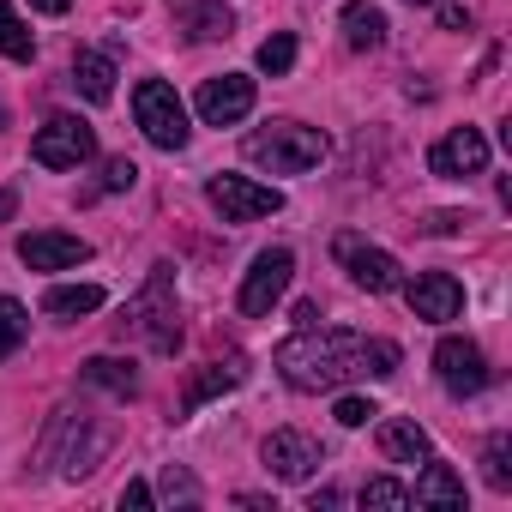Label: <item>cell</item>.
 Wrapping results in <instances>:
<instances>
[{"label": "cell", "instance_id": "6da1fadb", "mask_svg": "<svg viewBox=\"0 0 512 512\" xmlns=\"http://www.w3.org/2000/svg\"><path fill=\"white\" fill-rule=\"evenodd\" d=\"M278 374L296 392H338L350 380H386L398 374V344L392 338H362V332H332V326H302L296 338L278 344Z\"/></svg>", "mask_w": 512, "mask_h": 512}, {"label": "cell", "instance_id": "7a4b0ae2", "mask_svg": "<svg viewBox=\"0 0 512 512\" xmlns=\"http://www.w3.org/2000/svg\"><path fill=\"white\" fill-rule=\"evenodd\" d=\"M121 338L157 350V356H175L181 350V308H175V266H151V278L139 284V296L121 308L115 320Z\"/></svg>", "mask_w": 512, "mask_h": 512}, {"label": "cell", "instance_id": "3957f363", "mask_svg": "<svg viewBox=\"0 0 512 512\" xmlns=\"http://www.w3.org/2000/svg\"><path fill=\"white\" fill-rule=\"evenodd\" d=\"M326 133L320 127H302V121H266L247 133V163H260L272 175H302V169H320L326 163Z\"/></svg>", "mask_w": 512, "mask_h": 512}, {"label": "cell", "instance_id": "277c9868", "mask_svg": "<svg viewBox=\"0 0 512 512\" xmlns=\"http://www.w3.org/2000/svg\"><path fill=\"white\" fill-rule=\"evenodd\" d=\"M109 428H91L79 410H55V422H49V434H43V446H37V464H61V476L67 482H79V476H91L97 470V458L109 452Z\"/></svg>", "mask_w": 512, "mask_h": 512}, {"label": "cell", "instance_id": "5b68a950", "mask_svg": "<svg viewBox=\"0 0 512 512\" xmlns=\"http://www.w3.org/2000/svg\"><path fill=\"white\" fill-rule=\"evenodd\" d=\"M133 121H139V133L157 151H181L187 145V109H181L175 85H163V79H145L133 91Z\"/></svg>", "mask_w": 512, "mask_h": 512}, {"label": "cell", "instance_id": "8992f818", "mask_svg": "<svg viewBox=\"0 0 512 512\" xmlns=\"http://www.w3.org/2000/svg\"><path fill=\"white\" fill-rule=\"evenodd\" d=\"M332 253H338V266L350 272V284H356V290H368V296H392V290L404 284V266L392 260L386 247L362 241L356 229H344V235L332 241Z\"/></svg>", "mask_w": 512, "mask_h": 512}, {"label": "cell", "instance_id": "52a82bcc", "mask_svg": "<svg viewBox=\"0 0 512 512\" xmlns=\"http://www.w3.org/2000/svg\"><path fill=\"white\" fill-rule=\"evenodd\" d=\"M290 278H296V253L290 247H266L260 260L247 266V278H241V314L247 320H260V314H272L278 302H284V290H290Z\"/></svg>", "mask_w": 512, "mask_h": 512}, {"label": "cell", "instance_id": "ba28073f", "mask_svg": "<svg viewBox=\"0 0 512 512\" xmlns=\"http://www.w3.org/2000/svg\"><path fill=\"white\" fill-rule=\"evenodd\" d=\"M205 199L223 211V223H253V217L284 211V193H278V187L247 181V175H211V181H205Z\"/></svg>", "mask_w": 512, "mask_h": 512}, {"label": "cell", "instance_id": "9c48e42d", "mask_svg": "<svg viewBox=\"0 0 512 512\" xmlns=\"http://www.w3.org/2000/svg\"><path fill=\"white\" fill-rule=\"evenodd\" d=\"M31 157H37L43 169H79V163H91V157H97V133H91L79 115H55V121H43V127H37Z\"/></svg>", "mask_w": 512, "mask_h": 512}, {"label": "cell", "instance_id": "30bf717a", "mask_svg": "<svg viewBox=\"0 0 512 512\" xmlns=\"http://www.w3.org/2000/svg\"><path fill=\"white\" fill-rule=\"evenodd\" d=\"M260 458H266V470H272L278 482H308V476L326 464V446H320L314 434H302V428H278V434H266Z\"/></svg>", "mask_w": 512, "mask_h": 512}, {"label": "cell", "instance_id": "8fae6325", "mask_svg": "<svg viewBox=\"0 0 512 512\" xmlns=\"http://www.w3.org/2000/svg\"><path fill=\"white\" fill-rule=\"evenodd\" d=\"M193 109H199L205 127H235V121L253 109V79H247V73H217V79L199 85Z\"/></svg>", "mask_w": 512, "mask_h": 512}, {"label": "cell", "instance_id": "7c38bea8", "mask_svg": "<svg viewBox=\"0 0 512 512\" xmlns=\"http://www.w3.org/2000/svg\"><path fill=\"white\" fill-rule=\"evenodd\" d=\"M398 290H404L410 314H416V320H428V326H446V320H458V314H464V284H458L452 272H422L416 284H398Z\"/></svg>", "mask_w": 512, "mask_h": 512}, {"label": "cell", "instance_id": "4fadbf2b", "mask_svg": "<svg viewBox=\"0 0 512 512\" xmlns=\"http://www.w3.org/2000/svg\"><path fill=\"white\" fill-rule=\"evenodd\" d=\"M434 374H440V386H446L452 398H476V392L488 386V362H482V350H476L470 338H440Z\"/></svg>", "mask_w": 512, "mask_h": 512}, {"label": "cell", "instance_id": "5bb4252c", "mask_svg": "<svg viewBox=\"0 0 512 512\" xmlns=\"http://www.w3.org/2000/svg\"><path fill=\"white\" fill-rule=\"evenodd\" d=\"M19 260L31 272H73V266L91 260V241L85 235H61V229H37V235L19 241Z\"/></svg>", "mask_w": 512, "mask_h": 512}, {"label": "cell", "instance_id": "9a60e30c", "mask_svg": "<svg viewBox=\"0 0 512 512\" xmlns=\"http://www.w3.org/2000/svg\"><path fill=\"white\" fill-rule=\"evenodd\" d=\"M428 169L446 175V181H470V175L488 169V139H482L476 127H452V133L428 151Z\"/></svg>", "mask_w": 512, "mask_h": 512}, {"label": "cell", "instance_id": "2e32d148", "mask_svg": "<svg viewBox=\"0 0 512 512\" xmlns=\"http://www.w3.org/2000/svg\"><path fill=\"white\" fill-rule=\"evenodd\" d=\"M175 31H187L193 43H223L235 31V13L223 0H181L175 7Z\"/></svg>", "mask_w": 512, "mask_h": 512}, {"label": "cell", "instance_id": "e0dca14e", "mask_svg": "<svg viewBox=\"0 0 512 512\" xmlns=\"http://www.w3.org/2000/svg\"><path fill=\"white\" fill-rule=\"evenodd\" d=\"M247 380V368H241V356H229V362H211V368H199L193 380H187V392H181V416H193L199 404H211V398H223V392H235ZM175 416V422H181Z\"/></svg>", "mask_w": 512, "mask_h": 512}, {"label": "cell", "instance_id": "ac0fdd59", "mask_svg": "<svg viewBox=\"0 0 512 512\" xmlns=\"http://www.w3.org/2000/svg\"><path fill=\"white\" fill-rule=\"evenodd\" d=\"M380 452H386V464H422V458H434L428 428H422V422H410V416L380 422Z\"/></svg>", "mask_w": 512, "mask_h": 512}, {"label": "cell", "instance_id": "d6986e66", "mask_svg": "<svg viewBox=\"0 0 512 512\" xmlns=\"http://www.w3.org/2000/svg\"><path fill=\"white\" fill-rule=\"evenodd\" d=\"M410 506H464L458 470L440 464V458H422V476H416V488H410Z\"/></svg>", "mask_w": 512, "mask_h": 512}, {"label": "cell", "instance_id": "ffe728a7", "mask_svg": "<svg viewBox=\"0 0 512 512\" xmlns=\"http://www.w3.org/2000/svg\"><path fill=\"white\" fill-rule=\"evenodd\" d=\"M73 85H79L91 103H109V97H115V55L79 49V55H73Z\"/></svg>", "mask_w": 512, "mask_h": 512}, {"label": "cell", "instance_id": "44dd1931", "mask_svg": "<svg viewBox=\"0 0 512 512\" xmlns=\"http://www.w3.org/2000/svg\"><path fill=\"white\" fill-rule=\"evenodd\" d=\"M344 43H350L356 55H374V49L386 43V13L368 7V0H350V7H344Z\"/></svg>", "mask_w": 512, "mask_h": 512}, {"label": "cell", "instance_id": "7402d4cb", "mask_svg": "<svg viewBox=\"0 0 512 512\" xmlns=\"http://www.w3.org/2000/svg\"><path fill=\"white\" fill-rule=\"evenodd\" d=\"M97 308H103V290L97 284H55L43 296V314H55V320H85Z\"/></svg>", "mask_w": 512, "mask_h": 512}, {"label": "cell", "instance_id": "603a6c76", "mask_svg": "<svg viewBox=\"0 0 512 512\" xmlns=\"http://www.w3.org/2000/svg\"><path fill=\"white\" fill-rule=\"evenodd\" d=\"M79 374H85L91 386L115 392V398H133V392H139V374H133V362H115V356H91Z\"/></svg>", "mask_w": 512, "mask_h": 512}, {"label": "cell", "instance_id": "cb8c5ba5", "mask_svg": "<svg viewBox=\"0 0 512 512\" xmlns=\"http://www.w3.org/2000/svg\"><path fill=\"white\" fill-rule=\"evenodd\" d=\"M482 476H488V488H512V434H488V446H482Z\"/></svg>", "mask_w": 512, "mask_h": 512}, {"label": "cell", "instance_id": "d4e9b609", "mask_svg": "<svg viewBox=\"0 0 512 512\" xmlns=\"http://www.w3.org/2000/svg\"><path fill=\"white\" fill-rule=\"evenodd\" d=\"M0 55H13V61H31V55H37V37H31V25H25L13 7H0Z\"/></svg>", "mask_w": 512, "mask_h": 512}, {"label": "cell", "instance_id": "484cf974", "mask_svg": "<svg viewBox=\"0 0 512 512\" xmlns=\"http://www.w3.org/2000/svg\"><path fill=\"white\" fill-rule=\"evenodd\" d=\"M25 332H31V314H25V302L0 296V356H13V350L25 344Z\"/></svg>", "mask_w": 512, "mask_h": 512}, {"label": "cell", "instance_id": "4316f807", "mask_svg": "<svg viewBox=\"0 0 512 512\" xmlns=\"http://www.w3.org/2000/svg\"><path fill=\"white\" fill-rule=\"evenodd\" d=\"M296 67V37L290 31H278V37H266L260 43V73H272V79H284Z\"/></svg>", "mask_w": 512, "mask_h": 512}, {"label": "cell", "instance_id": "83f0119b", "mask_svg": "<svg viewBox=\"0 0 512 512\" xmlns=\"http://www.w3.org/2000/svg\"><path fill=\"white\" fill-rule=\"evenodd\" d=\"M362 506L404 512V506H410V488H404V482H392V476H374V482H362Z\"/></svg>", "mask_w": 512, "mask_h": 512}, {"label": "cell", "instance_id": "f1b7e54d", "mask_svg": "<svg viewBox=\"0 0 512 512\" xmlns=\"http://www.w3.org/2000/svg\"><path fill=\"white\" fill-rule=\"evenodd\" d=\"M157 494H163V500H181V506H193V500H199V482H193L187 470H175V464H169V470H163V482H157Z\"/></svg>", "mask_w": 512, "mask_h": 512}, {"label": "cell", "instance_id": "f546056e", "mask_svg": "<svg viewBox=\"0 0 512 512\" xmlns=\"http://www.w3.org/2000/svg\"><path fill=\"white\" fill-rule=\"evenodd\" d=\"M133 181H139V163L133 157H109L103 163V193H127Z\"/></svg>", "mask_w": 512, "mask_h": 512}, {"label": "cell", "instance_id": "4dcf8cb0", "mask_svg": "<svg viewBox=\"0 0 512 512\" xmlns=\"http://www.w3.org/2000/svg\"><path fill=\"white\" fill-rule=\"evenodd\" d=\"M332 416H338V422H344V428H368V416H380V410H374V404H368V398H356V392H344V398H338V410H332Z\"/></svg>", "mask_w": 512, "mask_h": 512}, {"label": "cell", "instance_id": "1f68e13d", "mask_svg": "<svg viewBox=\"0 0 512 512\" xmlns=\"http://www.w3.org/2000/svg\"><path fill=\"white\" fill-rule=\"evenodd\" d=\"M151 500H157V494H151V482H127V488H121V506H127V512H145Z\"/></svg>", "mask_w": 512, "mask_h": 512}, {"label": "cell", "instance_id": "d6a6232c", "mask_svg": "<svg viewBox=\"0 0 512 512\" xmlns=\"http://www.w3.org/2000/svg\"><path fill=\"white\" fill-rule=\"evenodd\" d=\"M440 25H446V31H470V13H464V7H440Z\"/></svg>", "mask_w": 512, "mask_h": 512}, {"label": "cell", "instance_id": "836d02e7", "mask_svg": "<svg viewBox=\"0 0 512 512\" xmlns=\"http://www.w3.org/2000/svg\"><path fill=\"white\" fill-rule=\"evenodd\" d=\"M338 500H344V494H338V488H314V494H308V506H314V512H320V506H326V512H332V506H338Z\"/></svg>", "mask_w": 512, "mask_h": 512}, {"label": "cell", "instance_id": "e575fe53", "mask_svg": "<svg viewBox=\"0 0 512 512\" xmlns=\"http://www.w3.org/2000/svg\"><path fill=\"white\" fill-rule=\"evenodd\" d=\"M31 7H37V13H67L73 0H31Z\"/></svg>", "mask_w": 512, "mask_h": 512}, {"label": "cell", "instance_id": "d590c367", "mask_svg": "<svg viewBox=\"0 0 512 512\" xmlns=\"http://www.w3.org/2000/svg\"><path fill=\"white\" fill-rule=\"evenodd\" d=\"M13 205H19V199H13V187H0V223L13 217Z\"/></svg>", "mask_w": 512, "mask_h": 512}, {"label": "cell", "instance_id": "8d00e7d4", "mask_svg": "<svg viewBox=\"0 0 512 512\" xmlns=\"http://www.w3.org/2000/svg\"><path fill=\"white\" fill-rule=\"evenodd\" d=\"M410 7H434V0H410Z\"/></svg>", "mask_w": 512, "mask_h": 512}]
</instances>
